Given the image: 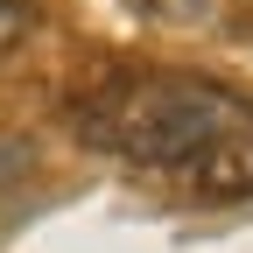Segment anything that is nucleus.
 <instances>
[{"label": "nucleus", "mask_w": 253, "mask_h": 253, "mask_svg": "<svg viewBox=\"0 0 253 253\" xmlns=\"http://www.w3.org/2000/svg\"><path fill=\"white\" fill-rule=\"evenodd\" d=\"M91 148L169 176L204 204L253 197V99L211 78H126L78 106Z\"/></svg>", "instance_id": "1"}, {"label": "nucleus", "mask_w": 253, "mask_h": 253, "mask_svg": "<svg viewBox=\"0 0 253 253\" xmlns=\"http://www.w3.org/2000/svg\"><path fill=\"white\" fill-rule=\"evenodd\" d=\"M28 14H36V0H0V49H14V42H21Z\"/></svg>", "instance_id": "2"}]
</instances>
